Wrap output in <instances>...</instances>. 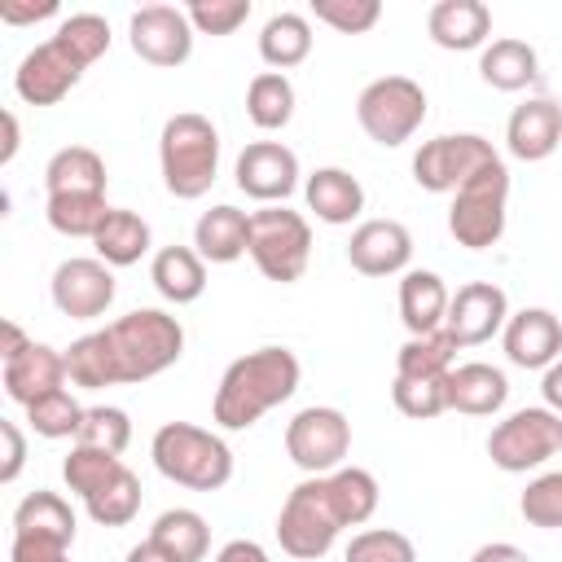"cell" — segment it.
I'll use <instances>...</instances> for the list:
<instances>
[{"label": "cell", "mask_w": 562, "mask_h": 562, "mask_svg": "<svg viewBox=\"0 0 562 562\" xmlns=\"http://www.w3.org/2000/svg\"><path fill=\"white\" fill-rule=\"evenodd\" d=\"M83 509H88V518H92L97 527H127V522L140 514V479L123 465L101 492H92V496L83 501Z\"/></svg>", "instance_id": "cell-36"}, {"label": "cell", "mask_w": 562, "mask_h": 562, "mask_svg": "<svg viewBox=\"0 0 562 562\" xmlns=\"http://www.w3.org/2000/svg\"><path fill=\"white\" fill-rule=\"evenodd\" d=\"M237 189L255 202H285L299 189V158L281 140H255L237 154Z\"/></svg>", "instance_id": "cell-15"}, {"label": "cell", "mask_w": 562, "mask_h": 562, "mask_svg": "<svg viewBox=\"0 0 562 562\" xmlns=\"http://www.w3.org/2000/svg\"><path fill=\"white\" fill-rule=\"evenodd\" d=\"M312 13H316V22H325L342 35H364L378 26L382 4L378 0H312Z\"/></svg>", "instance_id": "cell-45"}, {"label": "cell", "mask_w": 562, "mask_h": 562, "mask_svg": "<svg viewBox=\"0 0 562 562\" xmlns=\"http://www.w3.org/2000/svg\"><path fill=\"white\" fill-rule=\"evenodd\" d=\"M123 562H176V558H171V553H162L154 540H140V544H132V549H127V558H123Z\"/></svg>", "instance_id": "cell-54"}, {"label": "cell", "mask_w": 562, "mask_h": 562, "mask_svg": "<svg viewBox=\"0 0 562 562\" xmlns=\"http://www.w3.org/2000/svg\"><path fill=\"white\" fill-rule=\"evenodd\" d=\"M0 329H4V347H0V360H13V356H22V351L31 347V338H26V334H22L13 321H4Z\"/></svg>", "instance_id": "cell-53"}, {"label": "cell", "mask_w": 562, "mask_h": 562, "mask_svg": "<svg viewBox=\"0 0 562 562\" xmlns=\"http://www.w3.org/2000/svg\"><path fill=\"white\" fill-rule=\"evenodd\" d=\"M0 119H4V145H0V162H13V154H18V119H13V110H4Z\"/></svg>", "instance_id": "cell-55"}, {"label": "cell", "mask_w": 562, "mask_h": 562, "mask_svg": "<svg viewBox=\"0 0 562 562\" xmlns=\"http://www.w3.org/2000/svg\"><path fill=\"white\" fill-rule=\"evenodd\" d=\"M356 119L364 127V136L382 149H395L404 140H413V132L426 119V92L417 79L408 75H382L373 83L360 88L356 97Z\"/></svg>", "instance_id": "cell-7"}, {"label": "cell", "mask_w": 562, "mask_h": 562, "mask_svg": "<svg viewBox=\"0 0 562 562\" xmlns=\"http://www.w3.org/2000/svg\"><path fill=\"white\" fill-rule=\"evenodd\" d=\"M509 400V382L496 364L470 360V364H452L448 369V408L465 413V417H492L501 413Z\"/></svg>", "instance_id": "cell-22"}, {"label": "cell", "mask_w": 562, "mask_h": 562, "mask_svg": "<svg viewBox=\"0 0 562 562\" xmlns=\"http://www.w3.org/2000/svg\"><path fill=\"white\" fill-rule=\"evenodd\" d=\"M562 145V105L549 97L522 101L505 123V149L522 162H540Z\"/></svg>", "instance_id": "cell-20"}, {"label": "cell", "mask_w": 562, "mask_h": 562, "mask_svg": "<svg viewBox=\"0 0 562 562\" xmlns=\"http://www.w3.org/2000/svg\"><path fill=\"white\" fill-rule=\"evenodd\" d=\"M303 198H307V211L334 228L351 224L364 211V184L342 167H316L303 184Z\"/></svg>", "instance_id": "cell-25"}, {"label": "cell", "mask_w": 562, "mask_h": 562, "mask_svg": "<svg viewBox=\"0 0 562 562\" xmlns=\"http://www.w3.org/2000/svg\"><path fill=\"white\" fill-rule=\"evenodd\" d=\"M307 53H312V22H307L303 13L281 9V13H272V18L263 22V31H259V57H263L272 70L285 75L290 66L307 61Z\"/></svg>", "instance_id": "cell-31"}, {"label": "cell", "mask_w": 562, "mask_h": 562, "mask_svg": "<svg viewBox=\"0 0 562 562\" xmlns=\"http://www.w3.org/2000/svg\"><path fill=\"white\" fill-rule=\"evenodd\" d=\"M83 61L53 35V40H44V44H35L22 61H18V70H13V92L26 101V105H57L79 79H83Z\"/></svg>", "instance_id": "cell-13"}, {"label": "cell", "mask_w": 562, "mask_h": 562, "mask_svg": "<svg viewBox=\"0 0 562 562\" xmlns=\"http://www.w3.org/2000/svg\"><path fill=\"white\" fill-rule=\"evenodd\" d=\"M391 400L404 417L413 422H430L448 408V378H395L391 382Z\"/></svg>", "instance_id": "cell-40"}, {"label": "cell", "mask_w": 562, "mask_h": 562, "mask_svg": "<svg viewBox=\"0 0 562 562\" xmlns=\"http://www.w3.org/2000/svg\"><path fill=\"white\" fill-rule=\"evenodd\" d=\"M184 13L198 35H233L250 18V0H193Z\"/></svg>", "instance_id": "cell-46"}, {"label": "cell", "mask_w": 562, "mask_h": 562, "mask_svg": "<svg viewBox=\"0 0 562 562\" xmlns=\"http://www.w3.org/2000/svg\"><path fill=\"white\" fill-rule=\"evenodd\" d=\"M149 540L162 549V553H171L176 562H202L206 558V549H211V527H206V518L198 514V509H162L158 518H154V527H149Z\"/></svg>", "instance_id": "cell-30"}, {"label": "cell", "mask_w": 562, "mask_h": 562, "mask_svg": "<svg viewBox=\"0 0 562 562\" xmlns=\"http://www.w3.org/2000/svg\"><path fill=\"white\" fill-rule=\"evenodd\" d=\"M347 259L364 277H395L413 259V233L400 220H364L347 241Z\"/></svg>", "instance_id": "cell-17"}, {"label": "cell", "mask_w": 562, "mask_h": 562, "mask_svg": "<svg viewBox=\"0 0 562 562\" xmlns=\"http://www.w3.org/2000/svg\"><path fill=\"white\" fill-rule=\"evenodd\" d=\"M13 536H53V540H75V509L57 492H31L13 509Z\"/></svg>", "instance_id": "cell-32"}, {"label": "cell", "mask_w": 562, "mask_h": 562, "mask_svg": "<svg viewBox=\"0 0 562 562\" xmlns=\"http://www.w3.org/2000/svg\"><path fill=\"white\" fill-rule=\"evenodd\" d=\"M246 114L255 127L277 132L294 119V83L281 70H259L246 88Z\"/></svg>", "instance_id": "cell-33"}, {"label": "cell", "mask_w": 562, "mask_h": 562, "mask_svg": "<svg viewBox=\"0 0 562 562\" xmlns=\"http://www.w3.org/2000/svg\"><path fill=\"white\" fill-rule=\"evenodd\" d=\"M119 470H123V461H119L114 452L83 448V443H75V448L66 452V461H61V479H66V487H70L79 501H88L92 492H101Z\"/></svg>", "instance_id": "cell-37"}, {"label": "cell", "mask_w": 562, "mask_h": 562, "mask_svg": "<svg viewBox=\"0 0 562 562\" xmlns=\"http://www.w3.org/2000/svg\"><path fill=\"white\" fill-rule=\"evenodd\" d=\"M0 439H4V465H0V483H13L22 474L26 461V439L18 430V422H0Z\"/></svg>", "instance_id": "cell-48"}, {"label": "cell", "mask_w": 562, "mask_h": 562, "mask_svg": "<svg viewBox=\"0 0 562 562\" xmlns=\"http://www.w3.org/2000/svg\"><path fill=\"white\" fill-rule=\"evenodd\" d=\"M540 395H544V408H553L562 417V360H553L540 378Z\"/></svg>", "instance_id": "cell-52"}, {"label": "cell", "mask_w": 562, "mask_h": 562, "mask_svg": "<svg viewBox=\"0 0 562 562\" xmlns=\"http://www.w3.org/2000/svg\"><path fill=\"white\" fill-rule=\"evenodd\" d=\"M299 356L290 347H259L237 356L220 386H215V422L224 430H250L263 413H272L277 404H285L299 391Z\"/></svg>", "instance_id": "cell-1"}, {"label": "cell", "mask_w": 562, "mask_h": 562, "mask_svg": "<svg viewBox=\"0 0 562 562\" xmlns=\"http://www.w3.org/2000/svg\"><path fill=\"white\" fill-rule=\"evenodd\" d=\"M149 281L176 307L198 303L202 290H206V259L193 246H162L154 255V263H149Z\"/></svg>", "instance_id": "cell-26"}, {"label": "cell", "mask_w": 562, "mask_h": 562, "mask_svg": "<svg viewBox=\"0 0 562 562\" xmlns=\"http://www.w3.org/2000/svg\"><path fill=\"white\" fill-rule=\"evenodd\" d=\"M193 22L184 9L176 4H140L127 22V44L140 61L158 66V70H171V66H184L189 53H193Z\"/></svg>", "instance_id": "cell-12"}, {"label": "cell", "mask_w": 562, "mask_h": 562, "mask_svg": "<svg viewBox=\"0 0 562 562\" xmlns=\"http://www.w3.org/2000/svg\"><path fill=\"white\" fill-rule=\"evenodd\" d=\"M44 215L53 224V233L61 237H97L101 220L110 215L105 206V193H66V198H48L44 202Z\"/></svg>", "instance_id": "cell-35"}, {"label": "cell", "mask_w": 562, "mask_h": 562, "mask_svg": "<svg viewBox=\"0 0 562 562\" xmlns=\"http://www.w3.org/2000/svg\"><path fill=\"white\" fill-rule=\"evenodd\" d=\"M329 487H334V496H338V505H342L347 527H360V522L373 518V509H378V479H373L369 470H360V465H338V470L329 474Z\"/></svg>", "instance_id": "cell-39"}, {"label": "cell", "mask_w": 562, "mask_h": 562, "mask_svg": "<svg viewBox=\"0 0 562 562\" xmlns=\"http://www.w3.org/2000/svg\"><path fill=\"white\" fill-rule=\"evenodd\" d=\"M53 13H57V0H40V4L4 0L0 4V22H9V26H26V22H40V18H53Z\"/></svg>", "instance_id": "cell-49"}, {"label": "cell", "mask_w": 562, "mask_h": 562, "mask_svg": "<svg viewBox=\"0 0 562 562\" xmlns=\"http://www.w3.org/2000/svg\"><path fill=\"white\" fill-rule=\"evenodd\" d=\"M193 250L206 263H233V259L250 255V215L228 202L202 211L193 224Z\"/></svg>", "instance_id": "cell-24"}, {"label": "cell", "mask_w": 562, "mask_h": 562, "mask_svg": "<svg viewBox=\"0 0 562 562\" xmlns=\"http://www.w3.org/2000/svg\"><path fill=\"white\" fill-rule=\"evenodd\" d=\"M518 514H522L531 527L562 531V470L531 479V483H527V492L518 496Z\"/></svg>", "instance_id": "cell-43"}, {"label": "cell", "mask_w": 562, "mask_h": 562, "mask_svg": "<svg viewBox=\"0 0 562 562\" xmlns=\"http://www.w3.org/2000/svg\"><path fill=\"white\" fill-rule=\"evenodd\" d=\"M9 562H70V544L53 536H13Z\"/></svg>", "instance_id": "cell-47"}, {"label": "cell", "mask_w": 562, "mask_h": 562, "mask_svg": "<svg viewBox=\"0 0 562 562\" xmlns=\"http://www.w3.org/2000/svg\"><path fill=\"white\" fill-rule=\"evenodd\" d=\"M285 452L303 474H334L351 452V422L342 408L312 404L299 408L285 426Z\"/></svg>", "instance_id": "cell-11"}, {"label": "cell", "mask_w": 562, "mask_h": 562, "mask_svg": "<svg viewBox=\"0 0 562 562\" xmlns=\"http://www.w3.org/2000/svg\"><path fill=\"white\" fill-rule=\"evenodd\" d=\"M53 307L70 321H97L114 303V272L101 259H61L53 268Z\"/></svg>", "instance_id": "cell-14"}, {"label": "cell", "mask_w": 562, "mask_h": 562, "mask_svg": "<svg viewBox=\"0 0 562 562\" xmlns=\"http://www.w3.org/2000/svg\"><path fill=\"white\" fill-rule=\"evenodd\" d=\"M97 338L105 351L110 386L149 382L184 356V325L162 307H136V312L119 316L114 325L97 329Z\"/></svg>", "instance_id": "cell-2"}, {"label": "cell", "mask_w": 562, "mask_h": 562, "mask_svg": "<svg viewBox=\"0 0 562 562\" xmlns=\"http://www.w3.org/2000/svg\"><path fill=\"white\" fill-rule=\"evenodd\" d=\"M505 206H509V171L505 162H492L452 193L448 233L465 250H487L505 237Z\"/></svg>", "instance_id": "cell-6"}, {"label": "cell", "mask_w": 562, "mask_h": 562, "mask_svg": "<svg viewBox=\"0 0 562 562\" xmlns=\"http://www.w3.org/2000/svg\"><path fill=\"white\" fill-rule=\"evenodd\" d=\"M457 351H461V347H457V338H452L448 329L408 338V342L395 351V378H448Z\"/></svg>", "instance_id": "cell-34"}, {"label": "cell", "mask_w": 562, "mask_h": 562, "mask_svg": "<svg viewBox=\"0 0 562 562\" xmlns=\"http://www.w3.org/2000/svg\"><path fill=\"white\" fill-rule=\"evenodd\" d=\"M75 443H83V448H101V452H123L127 443H132V422H127V413L123 408H114V404H97V408H88L83 413V426H79V439Z\"/></svg>", "instance_id": "cell-41"}, {"label": "cell", "mask_w": 562, "mask_h": 562, "mask_svg": "<svg viewBox=\"0 0 562 562\" xmlns=\"http://www.w3.org/2000/svg\"><path fill=\"white\" fill-rule=\"evenodd\" d=\"M44 189L48 198H66V193H105V162L97 149L88 145H66L48 158L44 167Z\"/></svg>", "instance_id": "cell-29"}, {"label": "cell", "mask_w": 562, "mask_h": 562, "mask_svg": "<svg viewBox=\"0 0 562 562\" xmlns=\"http://www.w3.org/2000/svg\"><path fill=\"white\" fill-rule=\"evenodd\" d=\"M57 40H61L83 66H92V61L105 57V48H110V22H105L101 13H70V18H61Z\"/></svg>", "instance_id": "cell-44"}, {"label": "cell", "mask_w": 562, "mask_h": 562, "mask_svg": "<svg viewBox=\"0 0 562 562\" xmlns=\"http://www.w3.org/2000/svg\"><path fill=\"white\" fill-rule=\"evenodd\" d=\"M149 457L162 479L189 487V492H220L233 479V452L215 430H202L193 422H162L154 430Z\"/></svg>", "instance_id": "cell-4"}, {"label": "cell", "mask_w": 562, "mask_h": 562, "mask_svg": "<svg viewBox=\"0 0 562 562\" xmlns=\"http://www.w3.org/2000/svg\"><path fill=\"white\" fill-rule=\"evenodd\" d=\"M250 259L277 285L299 281L307 272V259H312V224L285 206L255 211L250 215Z\"/></svg>", "instance_id": "cell-8"}, {"label": "cell", "mask_w": 562, "mask_h": 562, "mask_svg": "<svg viewBox=\"0 0 562 562\" xmlns=\"http://www.w3.org/2000/svg\"><path fill=\"white\" fill-rule=\"evenodd\" d=\"M505 321H509L505 290L492 281H465L448 303L443 329L457 338V347H479V342H492L505 329Z\"/></svg>", "instance_id": "cell-16"}, {"label": "cell", "mask_w": 562, "mask_h": 562, "mask_svg": "<svg viewBox=\"0 0 562 562\" xmlns=\"http://www.w3.org/2000/svg\"><path fill=\"white\" fill-rule=\"evenodd\" d=\"M342 562H417V549L395 527H369V531H356L351 536Z\"/></svg>", "instance_id": "cell-42"}, {"label": "cell", "mask_w": 562, "mask_h": 562, "mask_svg": "<svg viewBox=\"0 0 562 562\" xmlns=\"http://www.w3.org/2000/svg\"><path fill=\"white\" fill-rule=\"evenodd\" d=\"M66 351L48 347V342H31L22 356L4 360V395L22 408H31L35 400L66 391Z\"/></svg>", "instance_id": "cell-19"}, {"label": "cell", "mask_w": 562, "mask_h": 562, "mask_svg": "<svg viewBox=\"0 0 562 562\" xmlns=\"http://www.w3.org/2000/svg\"><path fill=\"white\" fill-rule=\"evenodd\" d=\"M158 167L171 198L193 202L215 184L220 171V132L206 114H171L158 136Z\"/></svg>", "instance_id": "cell-3"}, {"label": "cell", "mask_w": 562, "mask_h": 562, "mask_svg": "<svg viewBox=\"0 0 562 562\" xmlns=\"http://www.w3.org/2000/svg\"><path fill=\"white\" fill-rule=\"evenodd\" d=\"M558 435H562V417L553 408H518L492 426L487 457L505 474H527L558 452Z\"/></svg>", "instance_id": "cell-10"}, {"label": "cell", "mask_w": 562, "mask_h": 562, "mask_svg": "<svg viewBox=\"0 0 562 562\" xmlns=\"http://www.w3.org/2000/svg\"><path fill=\"white\" fill-rule=\"evenodd\" d=\"M505 356L518 369H549L553 360H562V321L549 307H522L509 312L505 329H501Z\"/></svg>", "instance_id": "cell-18"}, {"label": "cell", "mask_w": 562, "mask_h": 562, "mask_svg": "<svg viewBox=\"0 0 562 562\" xmlns=\"http://www.w3.org/2000/svg\"><path fill=\"white\" fill-rule=\"evenodd\" d=\"M448 303H452V294H448L439 272H426V268H408L404 272V281H400V321H404L408 338L443 329Z\"/></svg>", "instance_id": "cell-23"}, {"label": "cell", "mask_w": 562, "mask_h": 562, "mask_svg": "<svg viewBox=\"0 0 562 562\" xmlns=\"http://www.w3.org/2000/svg\"><path fill=\"white\" fill-rule=\"evenodd\" d=\"M215 562H272V558H268V549L255 544V540H228V544L215 553Z\"/></svg>", "instance_id": "cell-50"}, {"label": "cell", "mask_w": 562, "mask_h": 562, "mask_svg": "<svg viewBox=\"0 0 562 562\" xmlns=\"http://www.w3.org/2000/svg\"><path fill=\"white\" fill-rule=\"evenodd\" d=\"M426 31L439 48L470 53V48H483L492 35V9L483 0H439L426 13Z\"/></svg>", "instance_id": "cell-21"}, {"label": "cell", "mask_w": 562, "mask_h": 562, "mask_svg": "<svg viewBox=\"0 0 562 562\" xmlns=\"http://www.w3.org/2000/svg\"><path fill=\"white\" fill-rule=\"evenodd\" d=\"M558 452H562V435H558Z\"/></svg>", "instance_id": "cell-56"}, {"label": "cell", "mask_w": 562, "mask_h": 562, "mask_svg": "<svg viewBox=\"0 0 562 562\" xmlns=\"http://www.w3.org/2000/svg\"><path fill=\"white\" fill-rule=\"evenodd\" d=\"M83 413L88 408H79V400L70 391H53V395H44L26 408V422L40 439H79Z\"/></svg>", "instance_id": "cell-38"}, {"label": "cell", "mask_w": 562, "mask_h": 562, "mask_svg": "<svg viewBox=\"0 0 562 562\" xmlns=\"http://www.w3.org/2000/svg\"><path fill=\"white\" fill-rule=\"evenodd\" d=\"M342 527H347V518H342V505L329 487V474H307L299 487H290V496L277 514L281 553H290L299 562L325 558Z\"/></svg>", "instance_id": "cell-5"}, {"label": "cell", "mask_w": 562, "mask_h": 562, "mask_svg": "<svg viewBox=\"0 0 562 562\" xmlns=\"http://www.w3.org/2000/svg\"><path fill=\"white\" fill-rule=\"evenodd\" d=\"M492 162H501L492 140H483L479 132H448V136L422 140V149L413 154V180L426 193H457L470 176H479Z\"/></svg>", "instance_id": "cell-9"}, {"label": "cell", "mask_w": 562, "mask_h": 562, "mask_svg": "<svg viewBox=\"0 0 562 562\" xmlns=\"http://www.w3.org/2000/svg\"><path fill=\"white\" fill-rule=\"evenodd\" d=\"M470 562H531V558L509 540H492V544H479Z\"/></svg>", "instance_id": "cell-51"}, {"label": "cell", "mask_w": 562, "mask_h": 562, "mask_svg": "<svg viewBox=\"0 0 562 562\" xmlns=\"http://www.w3.org/2000/svg\"><path fill=\"white\" fill-rule=\"evenodd\" d=\"M92 246H97V259L101 263L132 268V263H140L149 255V224L136 211H127V206H110V215L101 220Z\"/></svg>", "instance_id": "cell-28"}, {"label": "cell", "mask_w": 562, "mask_h": 562, "mask_svg": "<svg viewBox=\"0 0 562 562\" xmlns=\"http://www.w3.org/2000/svg\"><path fill=\"white\" fill-rule=\"evenodd\" d=\"M479 75H483V83L496 88V92H522V88H531V83L540 79V57H536V48H531L527 40L505 35V40H492V44L483 48Z\"/></svg>", "instance_id": "cell-27"}]
</instances>
